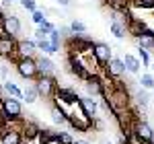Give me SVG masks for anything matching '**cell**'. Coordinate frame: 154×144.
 I'll use <instances>...</instances> for the list:
<instances>
[{"mask_svg": "<svg viewBox=\"0 0 154 144\" xmlns=\"http://www.w3.org/2000/svg\"><path fill=\"white\" fill-rule=\"evenodd\" d=\"M136 101H138V103H140L142 107H146V105L150 103V95L146 93V89H140V91L136 93Z\"/></svg>", "mask_w": 154, "mask_h": 144, "instance_id": "cell-27", "label": "cell"}, {"mask_svg": "<svg viewBox=\"0 0 154 144\" xmlns=\"http://www.w3.org/2000/svg\"><path fill=\"white\" fill-rule=\"evenodd\" d=\"M138 60L142 62V66H150L152 62H150V52L148 49H142V48H138Z\"/></svg>", "mask_w": 154, "mask_h": 144, "instance_id": "cell-30", "label": "cell"}, {"mask_svg": "<svg viewBox=\"0 0 154 144\" xmlns=\"http://www.w3.org/2000/svg\"><path fill=\"white\" fill-rule=\"evenodd\" d=\"M37 68H39V74H54L56 76V64H54V60L51 58H48V56H41V58H37Z\"/></svg>", "mask_w": 154, "mask_h": 144, "instance_id": "cell-15", "label": "cell"}, {"mask_svg": "<svg viewBox=\"0 0 154 144\" xmlns=\"http://www.w3.org/2000/svg\"><path fill=\"white\" fill-rule=\"evenodd\" d=\"M144 27H146V23H144V21H140V19H136V17H134V19H131L130 23H128V33H130L131 37H136V39H138V37L142 35Z\"/></svg>", "mask_w": 154, "mask_h": 144, "instance_id": "cell-18", "label": "cell"}, {"mask_svg": "<svg viewBox=\"0 0 154 144\" xmlns=\"http://www.w3.org/2000/svg\"><path fill=\"white\" fill-rule=\"evenodd\" d=\"M72 144H91V142H88V140H74Z\"/></svg>", "mask_w": 154, "mask_h": 144, "instance_id": "cell-37", "label": "cell"}, {"mask_svg": "<svg viewBox=\"0 0 154 144\" xmlns=\"http://www.w3.org/2000/svg\"><path fill=\"white\" fill-rule=\"evenodd\" d=\"M0 115L4 117L6 124H19L23 121V105L14 97H2L0 99Z\"/></svg>", "mask_w": 154, "mask_h": 144, "instance_id": "cell-1", "label": "cell"}, {"mask_svg": "<svg viewBox=\"0 0 154 144\" xmlns=\"http://www.w3.org/2000/svg\"><path fill=\"white\" fill-rule=\"evenodd\" d=\"M2 91L6 93L8 97H14V99H23V91L12 83V80H4L2 83Z\"/></svg>", "mask_w": 154, "mask_h": 144, "instance_id": "cell-20", "label": "cell"}, {"mask_svg": "<svg viewBox=\"0 0 154 144\" xmlns=\"http://www.w3.org/2000/svg\"><path fill=\"white\" fill-rule=\"evenodd\" d=\"M91 54H93V58L97 60L99 68H103L107 62L113 58V49L109 48L107 43H101V41H99V43L95 41V48H93V52H91Z\"/></svg>", "mask_w": 154, "mask_h": 144, "instance_id": "cell-9", "label": "cell"}, {"mask_svg": "<svg viewBox=\"0 0 154 144\" xmlns=\"http://www.w3.org/2000/svg\"><path fill=\"white\" fill-rule=\"evenodd\" d=\"M56 2H58L60 6H68L70 4V0H56Z\"/></svg>", "mask_w": 154, "mask_h": 144, "instance_id": "cell-35", "label": "cell"}, {"mask_svg": "<svg viewBox=\"0 0 154 144\" xmlns=\"http://www.w3.org/2000/svg\"><path fill=\"white\" fill-rule=\"evenodd\" d=\"M84 86H86V93L91 97H101V95H105V91H107V80L103 76H99V74H93L91 78L84 80Z\"/></svg>", "mask_w": 154, "mask_h": 144, "instance_id": "cell-7", "label": "cell"}, {"mask_svg": "<svg viewBox=\"0 0 154 144\" xmlns=\"http://www.w3.org/2000/svg\"><path fill=\"white\" fill-rule=\"evenodd\" d=\"M0 144H23L21 121L19 124H4V128L0 130Z\"/></svg>", "mask_w": 154, "mask_h": 144, "instance_id": "cell-4", "label": "cell"}, {"mask_svg": "<svg viewBox=\"0 0 154 144\" xmlns=\"http://www.w3.org/2000/svg\"><path fill=\"white\" fill-rule=\"evenodd\" d=\"M35 89L39 97H43V99H51V97L56 95V89H58V78L51 74H39L35 78Z\"/></svg>", "mask_w": 154, "mask_h": 144, "instance_id": "cell-3", "label": "cell"}, {"mask_svg": "<svg viewBox=\"0 0 154 144\" xmlns=\"http://www.w3.org/2000/svg\"><path fill=\"white\" fill-rule=\"evenodd\" d=\"M140 86L146 89V91L154 89V76H152V74H142V78H140Z\"/></svg>", "mask_w": 154, "mask_h": 144, "instance_id": "cell-26", "label": "cell"}, {"mask_svg": "<svg viewBox=\"0 0 154 144\" xmlns=\"http://www.w3.org/2000/svg\"><path fill=\"white\" fill-rule=\"evenodd\" d=\"M31 19H33V23L35 25H41L48 17H45V11H41V8H35V11L31 12Z\"/></svg>", "mask_w": 154, "mask_h": 144, "instance_id": "cell-31", "label": "cell"}, {"mask_svg": "<svg viewBox=\"0 0 154 144\" xmlns=\"http://www.w3.org/2000/svg\"><path fill=\"white\" fill-rule=\"evenodd\" d=\"M48 39L51 41V45H56L58 49H60V45H62V41H64V37L60 35V31H58V29H54V31H49Z\"/></svg>", "mask_w": 154, "mask_h": 144, "instance_id": "cell-25", "label": "cell"}, {"mask_svg": "<svg viewBox=\"0 0 154 144\" xmlns=\"http://www.w3.org/2000/svg\"><path fill=\"white\" fill-rule=\"evenodd\" d=\"M150 68H152V70H154V64H150Z\"/></svg>", "mask_w": 154, "mask_h": 144, "instance_id": "cell-39", "label": "cell"}, {"mask_svg": "<svg viewBox=\"0 0 154 144\" xmlns=\"http://www.w3.org/2000/svg\"><path fill=\"white\" fill-rule=\"evenodd\" d=\"M54 99V103H64V105H74V103H78V93L74 91V89H68V86H58L56 89V95L51 97Z\"/></svg>", "mask_w": 154, "mask_h": 144, "instance_id": "cell-8", "label": "cell"}, {"mask_svg": "<svg viewBox=\"0 0 154 144\" xmlns=\"http://www.w3.org/2000/svg\"><path fill=\"white\" fill-rule=\"evenodd\" d=\"M150 144H154V142H150Z\"/></svg>", "mask_w": 154, "mask_h": 144, "instance_id": "cell-41", "label": "cell"}, {"mask_svg": "<svg viewBox=\"0 0 154 144\" xmlns=\"http://www.w3.org/2000/svg\"><path fill=\"white\" fill-rule=\"evenodd\" d=\"M39 130H41V128L37 126L35 121H21V134H23V140H25L27 144L35 142Z\"/></svg>", "mask_w": 154, "mask_h": 144, "instance_id": "cell-13", "label": "cell"}, {"mask_svg": "<svg viewBox=\"0 0 154 144\" xmlns=\"http://www.w3.org/2000/svg\"><path fill=\"white\" fill-rule=\"evenodd\" d=\"M21 6H23L25 11L33 12V11L37 8V2H35V0H21Z\"/></svg>", "mask_w": 154, "mask_h": 144, "instance_id": "cell-33", "label": "cell"}, {"mask_svg": "<svg viewBox=\"0 0 154 144\" xmlns=\"http://www.w3.org/2000/svg\"><path fill=\"white\" fill-rule=\"evenodd\" d=\"M25 144H27V142H25Z\"/></svg>", "mask_w": 154, "mask_h": 144, "instance_id": "cell-43", "label": "cell"}, {"mask_svg": "<svg viewBox=\"0 0 154 144\" xmlns=\"http://www.w3.org/2000/svg\"><path fill=\"white\" fill-rule=\"evenodd\" d=\"M134 6H140V8H154V0H131Z\"/></svg>", "mask_w": 154, "mask_h": 144, "instance_id": "cell-32", "label": "cell"}, {"mask_svg": "<svg viewBox=\"0 0 154 144\" xmlns=\"http://www.w3.org/2000/svg\"><path fill=\"white\" fill-rule=\"evenodd\" d=\"M152 105H154V99H152Z\"/></svg>", "mask_w": 154, "mask_h": 144, "instance_id": "cell-40", "label": "cell"}, {"mask_svg": "<svg viewBox=\"0 0 154 144\" xmlns=\"http://www.w3.org/2000/svg\"><path fill=\"white\" fill-rule=\"evenodd\" d=\"M4 17H6V14H4V8L0 6V25H2V21H4Z\"/></svg>", "mask_w": 154, "mask_h": 144, "instance_id": "cell-36", "label": "cell"}, {"mask_svg": "<svg viewBox=\"0 0 154 144\" xmlns=\"http://www.w3.org/2000/svg\"><path fill=\"white\" fill-rule=\"evenodd\" d=\"M0 76H2V78L8 76V66H0Z\"/></svg>", "mask_w": 154, "mask_h": 144, "instance_id": "cell-34", "label": "cell"}, {"mask_svg": "<svg viewBox=\"0 0 154 144\" xmlns=\"http://www.w3.org/2000/svg\"><path fill=\"white\" fill-rule=\"evenodd\" d=\"M2 33L12 37H19L21 35V21L17 14H6L4 21H2Z\"/></svg>", "mask_w": 154, "mask_h": 144, "instance_id": "cell-11", "label": "cell"}, {"mask_svg": "<svg viewBox=\"0 0 154 144\" xmlns=\"http://www.w3.org/2000/svg\"><path fill=\"white\" fill-rule=\"evenodd\" d=\"M17 41H19L17 37L2 33V35H0V58L17 60Z\"/></svg>", "mask_w": 154, "mask_h": 144, "instance_id": "cell-6", "label": "cell"}, {"mask_svg": "<svg viewBox=\"0 0 154 144\" xmlns=\"http://www.w3.org/2000/svg\"><path fill=\"white\" fill-rule=\"evenodd\" d=\"M14 68L19 72V76L25 80H35L39 76V68H37V58L27 56V58H17L14 60Z\"/></svg>", "mask_w": 154, "mask_h": 144, "instance_id": "cell-2", "label": "cell"}, {"mask_svg": "<svg viewBox=\"0 0 154 144\" xmlns=\"http://www.w3.org/2000/svg\"><path fill=\"white\" fill-rule=\"evenodd\" d=\"M123 66H125V72H130V74H138L140 72V66H142V62L138 60V56H131V54H125L123 58Z\"/></svg>", "mask_w": 154, "mask_h": 144, "instance_id": "cell-16", "label": "cell"}, {"mask_svg": "<svg viewBox=\"0 0 154 144\" xmlns=\"http://www.w3.org/2000/svg\"><path fill=\"white\" fill-rule=\"evenodd\" d=\"M4 97V91H2V83H0V99Z\"/></svg>", "mask_w": 154, "mask_h": 144, "instance_id": "cell-38", "label": "cell"}, {"mask_svg": "<svg viewBox=\"0 0 154 144\" xmlns=\"http://www.w3.org/2000/svg\"><path fill=\"white\" fill-rule=\"evenodd\" d=\"M51 120L54 124H66V113L60 111L58 107H51Z\"/></svg>", "mask_w": 154, "mask_h": 144, "instance_id": "cell-28", "label": "cell"}, {"mask_svg": "<svg viewBox=\"0 0 154 144\" xmlns=\"http://www.w3.org/2000/svg\"><path fill=\"white\" fill-rule=\"evenodd\" d=\"M23 99L27 101V103H35L37 99H39V93H37L35 84H29V86H25V91H23Z\"/></svg>", "mask_w": 154, "mask_h": 144, "instance_id": "cell-23", "label": "cell"}, {"mask_svg": "<svg viewBox=\"0 0 154 144\" xmlns=\"http://www.w3.org/2000/svg\"><path fill=\"white\" fill-rule=\"evenodd\" d=\"M107 144H109V142H107Z\"/></svg>", "mask_w": 154, "mask_h": 144, "instance_id": "cell-42", "label": "cell"}, {"mask_svg": "<svg viewBox=\"0 0 154 144\" xmlns=\"http://www.w3.org/2000/svg\"><path fill=\"white\" fill-rule=\"evenodd\" d=\"M136 41H138V45H140L142 49H148V52L154 49V31H152V29H148V27H144L142 35L138 37Z\"/></svg>", "mask_w": 154, "mask_h": 144, "instance_id": "cell-14", "label": "cell"}, {"mask_svg": "<svg viewBox=\"0 0 154 144\" xmlns=\"http://www.w3.org/2000/svg\"><path fill=\"white\" fill-rule=\"evenodd\" d=\"M70 31L74 35H82V33H86V25H84L82 21H78V19H74L70 23Z\"/></svg>", "mask_w": 154, "mask_h": 144, "instance_id": "cell-24", "label": "cell"}, {"mask_svg": "<svg viewBox=\"0 0 154 144\" xmlns=\"http://www.w3.org/2000/svg\"><path fill=\"white\" fill-rule=\"evenodd\" d=\"M111 33L117 37V39H123V37L128 35V25L117 23V21H111Z\"/></svg>", "mask_w": 154, "mask_h": 144, "instance_id": "cell-22", "label": "cell"}, {"mask_svg": "<svg viewBox=\"0 0 154 144\" xmlns=\"http://www.w3.org/2000/svg\"><path fill=\"white\" fill-rule=\"evenodd\" d=\"M74 138H72L68 132H56V144H72Z\"/></svg>", "mask_w": 154, "mask_h": 144, "instance_id": "cell-29", "label": "cell"}, {"mask_svg": "<svg viewBox=\"0 0 154 144\" xmlns=\"http://www.w3.org/2000/svg\"><path fill=\"white\" fill-rule=\"evenodd\" d=\"M80 105H82V109L86 111V115H91V117H95L97 115V109H99V103H97L95 99L91 95L86 97H80Z\"/></svg>", "mask_w": 154, "mask_h": 144, "instance_id": "cell-17", "label": "cell"}, {"mask_svg": "<svg viewBox=\"0 0 154 144\" xmlns=\"http://www.w3.org/2000/svg\"><path fill=\"white\" fill-rule=\"evenodd\" d=\"M103 70H105V78H121L125 74V66L121 58H111L103 66Z\"/></svg>", "mask_w": 154, "mask_h": 144, "instance_id": "cell-10", "label": "cell"}, {"mask_svg": "<svg viewBox=\"0 0 154 144\" xmlns=\"http://www.w3.org/2000/svg\"><path fill=\"white\" fill-rule=\"evenodd\" d=\"M35 52H37L35 39H19L17 41V58H27V56L35 58Z\"/></svg>", "mask_w": 154, "mask_h": 144, "instance_id": "cell-12", "label": "cell"}, {"mask_svg": "<svg viewBox=\"0 0 154 144\" xmlns=\"http://www.w3.org/2000/svg\"><path fill=\"white\" fill-rule=\"evenodd\" d=\"M35 43H37V52H41L43 56H51V54H58L60 52L56 45H51L49 39H39V41H35Z\"/></svg>", "mask_w": 154, "mask_h": 144, "instance_id": "cell-19", "label": "cell"}, {"mask_svg": "<svg viewBox=\"0 0 154 144\" xmlns=\"http://www.w3.org/2000/svg\"><path fill=\"white\" fill-rule=\"evenodd\" d=\"M134 140H138L140 144H150L154 142V130L150 128L148 121L138 120L134 126Z\"/></svg>", "mask_w": 154, "mask_h": 144, "instance_id": "cell-5", "label": "cell"}, {"mask_svg": "<svg viewBox=\"0 0 154 144\" xmlns=\"http://www.w3.org/2000/svg\"><path fill=\"white\" fill-rule=\"evenodd\" d=\"M37 142L39 144H56V132H54V130L41 128L39 134H37Z\"/></svg>", "mask_w": 154, "mask_h": 144, "instance_id": "cell-21", "label": "cell"}]
</instances>
